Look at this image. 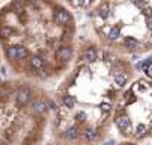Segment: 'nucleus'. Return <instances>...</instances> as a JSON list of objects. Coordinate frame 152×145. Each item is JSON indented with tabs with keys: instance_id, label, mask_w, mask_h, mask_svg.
Wrapping results in <instances>:
<instances>
[{
	"instance_id": "obj_3",
	"label": "nucleus",
	"mask_w": 152,
	"mask_h": 145,
	"mask_svg": "<svg viewBox=\"0 0 152 145\" xmlns=\"http://www.w3.org/2000/svg\"><path fill=\"white\" fill-rule=\"evenodd\" d=\"M54 98L27 80L0 82V145H44Z\"/></svg>"
},
{
	"instance_id": "obj_5",
	"label": "nucleus",
	"mask_w": 152,
	"mask_h": 145,
	"mask_svg": "<svg viewBox=\"0 0 152 145\" xmlns=\"http://www.w3.org/2000/svg\"><path fill=\"white\" fill-rule=\"evenodd\" d=\"M113 126L126 141L143 142L152 138V79H139L124 91Z\"/></svg>"
},
{
	"instance_id": "obj_7",
	"label": "nucleus",
	"mask_w": 152,
	"mask_h": 145,
	"mask_svg": "<svg viewBox=\"0 0 152 145\" xmlns=\"http://www.w3.org/2000/svg\"><path fill=\"white\" fill-rule=\"evenodd\" d=\"M118 145H139V142H134V141H124V142H119Z\"/></svg>"
},
{
	"instance_id": "obj_4",
	"label": "nucleus",
	"mask_w": 152,
	"mask_h": 145,
	"mask_svg": "<svg viewBox=\"0 0 152 145\" xmlns=\"http://www.w3.org/2000/svg\"><path fill=\"white\" fill-rule=\"evenodd\" d=\"M96 33L128 53L152 47V6L148 0H101L91 12Z\"/></svg>"
},
{
	"instance_id": "obj_1",
	"label": "nucleus",
	"mask_w": 152,
	"mask_h": 145,
	"mask_svg": "<svg viewBox=\"0 0 152 145\" xmlns=\"http://www.w3.org/2000/svg\"><path fill=\"white\" fill-rule=\"evenodd\" d=\"M80 64L54 98L44 145H99L108 136L119 100L131 79L125 60L86 47Z\"/></svg>"
},
{
	"instance_id": "obj_2",
	"label": "nucleus",
	"mask_w": 152,
	"mask_h": 145,
	"mask_svg": "<svg viewBox=\"0 0 152 145\" xmlns=\"http://www.w3.org/2000/svg\"><path fill=\"white\" fill-rule=\"evenodd\" d=\"M74 18L53 0H9L0 8V52L26 79L47 80L72 59Z\"/></svg>"
},
{
	"instance_id": "obj_8",
	"label": "nucleus",
	"mask_w": 152,
	"mask_h": 145,
	"mask_svg": "<svg viewBox=\"0 0 152 145\" xmlns=\"http://www.w3.org/2000/svg\"><path fill=\"white\" fill-rule=\"evenodd\" d=\"M0 64H2V52H0Z\"/></svg>"
},
{
	"instance_id": "obj_6",
	"label": "nucleus",
	"mask_w": 152,
	"mask_h": 145,
	"mask_svg": "<svg viewBox=\"0 0 152 145\" xmlns=\"http://www.w3.org/2000/svg\"><path fill=\"white\" fill-rule=\"evenodd\" d=\"M143 71L152 79V57H149V59H146L145 62H143Z\"/></svg>"
}]
</instances>
